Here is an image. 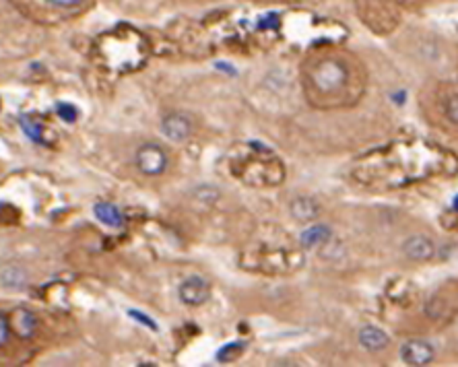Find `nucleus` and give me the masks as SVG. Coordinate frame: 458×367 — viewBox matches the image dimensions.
Instances as JSON below:
<instances>
[{"label":"nucleus","instance_id":"14","mask_svg":"<svg viewBox=\"0 0 458 367\" xmlns=\"http://www.w3.org/2000/svg\"><path fill=\"white\" fill-rule=\"evenodd\" d=\"M243 351V342H229V344H225L223 349H219V353H217V361H231V359H236L240 353Z\"/></svg>","mask_w":458,"mask_h":367},{"label":"nucleus","instance_id":"10","mask_svg":"<svg viewBox=\"0 0 458 367\" xmlns=\"http://www.w3.org/2000/svg\"><path fill=\"white\" fill-rule=\"evenodd\" d=\"M93 212L97 217V221H102L104 225H108L112 229H120L124 225V215L112 203H97L93 207Z\"/></svg>","mask_w":458,"mask_h":367},{"label":"nucleus","instance_id":"3","mask_svg":"<svg viewBox=\"0 0 458 367\" xmlns=\"http://www.w3.org/2000/svg\"><path fill=\"white\" fill-rule=\"evenodd\" d=\"M178 295H180V301L192 306V308H198L203 303L209 301L211 297V285L203 279V277H188L186 281H182V285L178 289Z\"/></svg>","mask_w":458,"mask_h":367},{"label":"nucleus","instance_id":"2","mask_svg":"<svg viewBox=\"0 0 458 367\" xmlns=\"http://www.w3.org/2000/svg\"><path fill=\"white\" fill-rule=\"evenodd\" d=\"M136 167L140 174L145 176H162L163 172L167 169V155L159 145L155 143H145L136 149Z\"/></svg>","mask_w":458,"mask_h":367},{"label":"nucleus","instance_id":"12","mask_svg":"<svg viewBox=\"0 0 458 367\" xmlns=\"http://www.w3.org/2000/svg\"><path fill=\"white\" fill-rule=\"evenodd\" d=\"M0 281H2V285H6V287H21V285L28 283V277H25V272H23L21 268L8 266V268H4V270L0 272Z\"/></svg>","mask_w":458,"mask_h":367},{"label":"nucleus","instance_id":"19","mask_svg":"<svg viewBox=\"0 0 458 367\" xmlns=\"http://www.w3.org/2000/svg\"><path fill=\"white\" fill-rule=\"evenodd\" d=\"M48 2L58 8H77L79 4H83V0H48Z\"/></svg>","mask_w":458,"mask_h":367},{"label":"nucleus","instance_id":"16","mask_svg":"<svg viewBox=\"0 0 458 367\" xmlns=\"http://www.w3.org/2000/svg\"><path fill=\"white\" fill-rule=\"evenodd\" d=\"M444 109H446V116H448V120H450L452 124H457L458 126V95L448 97V100H446V105H444Z\"/></svg>","mask_w":458,"mask_h":367},{"label":"nucleus","instance_id":"6","mask_svg":"<svg viewBox=\"0 0 458 367\" xmlns=\"http://www.w3.org/2000/svg\"><path fill=\"white\" fill-rule=\"evenodd\" d=\"M162 132L169 140L182 143L192 134V122H190L188 116H184V114H178V112L167 114L162 122Z\"/></svg>","mask_w":458,"mask_h":367},{"label":"nucleus","instance_id":"18","mask_svg":"<svg viewBox=\"0 0 458 367\" xmlns=\"http://www.w3.org/2000/svg\"><path fill=\"white\" fill-rule=\"evenodd\" d=\"M128 315H131V318H135V320H138V322H140L143 326H147L149 330H157V324H155V320L147 318L145 314H138V312H133V310H131V312H128Z\"/></svg>","mask_w":458,"mask_h":367},{"label":"nucleus","instance_id":"9","mask_svg":"<svg viewBox=\"0 0 458 367\" xmlns=\"http://www.w3.org/2000/svg\"><path fill=\"white\" fill-rule=\"evenodd\" d=\"M330 237H332V231H330L328 225H312V227H308V229L301 231L299 243L306 250H316V248H320L324 243H328Z\"/></svg>","mask_w":458,"mask_h":367},{"label":"nucleus","instance_id":"5","mask_svg":"<svg viewBox=\"0 0 458 367\" xmlns=\"http://www.w3.org/2000/svg\"><path fill=\"white\" fill-rule=\"evenodd\" d=\"M403 254L409 260L426 263L435 256V243L428 236H411L403 241Z\"/></svg>","mask_w":458,"mask_h":367},{"label":"nucleus","instance_id":"20","mask_svg":"<svg viewBox=\"0 0 458 367\" xmlns=\"http://www.w3.org/2000/svg\"><path fill=\"white\" fill-rule=\"evenodd\" d=\"M454 209L458 210V196H457V198H454Z\"/></svg>","mask_w":458,"mask_h":367},{"label":"nucleus","instance_id":"4","mask_svg":"<svg viewBox=\"0 0 458 367\" xmlns=\"http://www.w3.org/2000/svg\"><path fill=\"white\" fill-rule=\"evenodd\" d=\"M433 357H435L433 347L423 339H411V341H404L401 344V359L406 366H430Z\"/></svg>","mask_w":458,"mask_h":367},{"label":"nucleus","instance_id":"13","mask_svg":"<svg viewBox=\"0 0 458 367\" xmlns=\"http://www.w3.org/2000/svg\"><path fill=\"white\" fill-rule=\"evenodd\" d=\"M19 124H21V128L23 132L28 134L31 140H35V143H40V145H46V138H44V128H42V124L40 122H35L31 116H21L19 118Z\"/></svg>","mask_w":458,"mask_h":367},{"label":"nucleus","instance_id":"11","mask_svg":"<svg viewBox=\"0 0 458 367\" xmlns=\"http://www.w3.org/2000/svg\"><path fill=\"white\" fill-rule=\"evenodd\" d=\"M291 215L297 221H314L320 215V205L310 196H299L291 203Z\"/></svg>","mask_w":458,"mask_h":367},{"label":"nucleus","instance_id":"7","mask_svg":"<svg viewBox=\"0 0 458 367\" xmlns=\"http://www.w3.org/2000/svg\"><path fill=\"white\" fill-rule=\"evenodd\" d=\"M8 324H11V328L15 330V335L19 339H31L35 335V330H37V318H35V314L29 312V310H23V308L15 310L11 314Z\"/></svg>","mask_w":458,"mask_h":367},{"label":"nucleus","instance_id":"1","mask_svg":"<svg viewBox=\"0 0 458 367\" xmlns=\"http://www.w3.org/2000/svg\"><path fill=\"white\" fill-rule=\"evenodd\" d=\"M310 80L320 93H335L347 83V66L339 60H323L310 71Z\"/></svg>","mask_w":458,"mask_h":367},{"label":"nucleus","instance_id":"8","mask_svg":"<svg viewBox=\"0 0 458 367\" xmlns=\"http://www.w3.org/2000/svg\"><path fill=\"white\" fill-rule=\"evenodd\" d=\"M357 341L359 344L366 349V351H370V353H380V351H384L386 347H388V335L382 330V328H376V326H363L361 330H359V335H357Z\"/></svg>","mask_w":458,"mask_h":367},{"label":"nucleus","instance_id":"15","mask_svg":"<svg viewBox=\"0 0 458 367\" xmlns=\"http://www.w3.org/2000/svg\"><path fill=\"white\" fill-rule=\"evenodd\" d=\"M56 112H58V116L64 120V122H75L77 118H79V112H77V107L71 104H58L56 105Z\"/></svg>","mask_w":458,"mask_h":367},{"label":"nucleus","instance_id":"17","mask_svg":"<svg viewBox=\"0 0 458 367\" xmlns=\"http://www.w3.org/2000/svg\"><path fill=\"white\" fill-rule=\"evenodd\" d=\"M8 335H11V324L4 315L0 314V349L8 342Z\"/></svg>","mask_w":458,"mask_h":367}]
</instances>
